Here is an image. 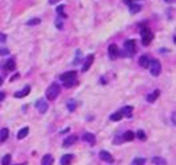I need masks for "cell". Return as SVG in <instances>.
I'll list each match as a JSON object with an SVG mask.
<instances>
[{
    "label": "cell",
    "instance_id": "1",
    "mask_svg": "<svg viewBox=\"0 0 176 165\" xmlns=\"http://www.w3.org/2000/svg\"><path fill=\"white\" fill-rule=\"evenodd\" d=\"M60 91H61V88H60V86L58 84V83H52L46 90V98L47 101H55L58 96L60 95Z\"/></svg>",
    "mask_w": 176,
    "mask_h": 165
},
{
    "label": "cell",
    "instance_id": "2",
    "mask_svg": "<svg viewBox=\"0 0 176 165\" xmlns=\"http://www.w3.org/2000/svg\"><path fill=\"white\" fill-rule=\"evenodd\" d=\"M153 38L154 35L153 33L150 32V30L148 27H145V26H142L141 27V41H142V45L148 46L152 42Z\"/></svg>",
    "mask_w": 176,
    "mask_h": 165
},
{
    "label": "cell",
    "instance_id": "3",
    "mask_svg": "<svg viewBox=\"0 0 176 165\" xmlns=\"http://www.w3.org/2000/svg\"><path fill=\"white\" fill-rule=\"evenodd\" d=\"M124 52L127 53V56H133L136 53V41L134 39H127L124 41Z\"/></svg>",
    "mask_w": 176,
    "mask_h": 165
},
{
    "label": "cell",
    "instance_id": "4",
    "mask_svg": "<svg viewBox=\"0 0 176 165\" xmlns=\"http://www.w3.org/2000/svg\"><path fill=\"white\" fill-rule=\"evenodd\" d=\"M149 69H150V74L153 76H159L162 72V66H161L160 61L159 60H150V63H149Z\"/></svg>",
    "mask_w": 176,
    "mask_h": 165
},
{
    "label": "cell",
    "instance_id": "5",
    "mask_svg": "<svg viewBox=\"0 0 176 165\" xmlns=\"http://www.w3.org/2000/svg\"><path fill=\"white\" fill-rule=\"evenodd\" d=\"M35 108L38 109V111L40 114H46V111L48 110V103L44 98H39L35 102Z\"/></svg>",
    "mask_w": 176,
    "mask_h": 165
},
{
    "label": "cell",
    "instance_id": "6",
    "mask_svg": "<svg viewBox=\"0 0 176 165\" xmlns=\"http://www.w3.org/2000/svg\"><path fill=\"white\" fill-rule=\"evenodd\" d=\"M77 72L75 70H70V72H66L61 75L59 76V79L61 80L62 82H67V81H72V80H75L77 79Z\"/></svg>",
    "mask_w": 176,
    "mask_h": 165
},
{
    "label": "cell",
    "instance_id": "7",
    "mask_svg": "<svg viewBox=\"0 0 176 165\" xmlns=\"http://www.w3.org/2000/svg\"><path fill=\"white\" fill-rule=\"evenodd\" d=\"M119 47L117 45H115V44H110V45L108 46V55H109V59H112V60H115L117 56H119Z\"/></svg>",
    "mask_w": 176,
    "mask_h": 165
},
{
    "label": "cell",
    "instance_id": "8",
    "mask_svg": "<svg viewBox=\"0 0 176 165\" xmlns=\"http://www.w3.org/2000/svg\"><path fill=\"white\" fill-rule=\"evenodd\" d=\"M99 156H100V158H101V160L106 162V163H108V164L114 163V158H113V156H112V153H109L108 151L101 150L99 152Z\"/></svg>",
    "mask_w": 176,
    "mask_h": 165
},
{
    "label": "cell",
    "instance_id": "9",
    "mask_svg": "<svg viewBox=\"0 0 176 165\" xmlns=\"http://www.w3.org/2000/svg\"><path fill=\"white\" fill-rule=\"evenodd\" d=\"M84 142L88 143L89 145H95V143H96V138H95V135L92 134V132H84V135H82V138H81Z\"/></svg>",
    "mask_w": 176,
    "mask_h": 165
},
{
    "label": "cell",
    "instance_id": "10",
    "mask_svg": "<svg viewBox=\"0 0 176 165\" xmlns=\"http://www.w3.org/2000/svg\"><path fill=\"white\" fill-rule=\"evenodd\" d=\"M77 142V135H70L63 139V142H62V146H63V148H68V146L74 145Z\"/></svg>",
    "mask_w": 176,
    "mask_h": 165
},
{
    "label": "cell",
    "instance_id": "11",
    "mask_svg": "<svg viewBox=\"0 0 176 165\" xmlns=\"http://www.w3.org/2000/svg\"><path fill=\"white\" fill-rule=\"evenodd\" d=\"M93 62H94V54H88L87 58H86V60H84V66L81 68V70H82L84 73H86V72L91 68V66L93 65Z\"/></svg>",
    "mask_w": 176,
    "mask_h": 165
},
{
    "label": "cell",
    "instance_id": "12",
    "mask_svg": "<svg viewBox=\"0 0 176 165\" xmlns=\"http://www.w3.org/2000/svg\"><path fill=\"white\" fill-rule=\"evenodd\" d=\"M73 160H74V155L73 153H66L60 159V165H72Z\"/></svg>",
    "mask_w": 176,
    "mask_h": 165
},
{
    "label": "cell",
    "instance_id": "13",
    "mask_svg": "<svg viewBox=\"0 0 176 165\" xmlns=\"http://www.w3.org/2000/svg\"><path fill=\"white\" fill-rule=\"evenodd\" d=\"M30 93H31V87H30V86H26V87H23L21 90H19V91L14 93L13 96H14L16 98H23V97H25V96H27Z\"/></svg>",
    "mask_w": 176,
    "mask_h": 165
},
{
    "label": "cell",
    "instance_id": "14",
    "mask_svg": "<svg viewBox=\"0 0 176 165\" xmlns=\"http://www.w3.org/2000/svg\"><path fill=\"white\" fill-rule=\"evenodd\" d=\"M133 110H134V107H133V105H126V107H123L120 111H121L123 117L130 118V117L133 116Z\"/></svg>",
    "mask_w": 176,
    "mask_h": 165
},
{
    "label": "cell",
    "instance_id": "15",
    "mask_svg": "<svg viewBox=\"0 0 176 165\" xmlns=\"http://www.w3.org/2000/svg\"><path fill=\"white\" fill-rule=\"evenodd\" d=\"M16 65L14 59H8V60L5 62L4 69H5L6 72H13V70H16Z\"/></svg>",
    "mask_w": 176,
    "mask_h": 165
},
{
    "label": "cell",
    "instance_id": "16",
    "mask_svg": "<svg viewBox=\"0 0 176 165\" xmlns=\"http://www.w3.org/2000/svg\"><path fill=\"white\" fill-rule=\"evenodd\" d=\"M149 63H150V59H149V56L148 55H142V56H140V59H138V65L141 66L142 68H148L149 67Z\"/></svg>",
    "mask_w": 176,
    "mask_h": 165
},
{
    "label": "cell",
    "instance_id": "17",
    "mask_svg": "<svg viewBox=\"0 0 176 165\" xmlns=\"http://www.w3.org/2000/svg\"><path fill=\"white\" fill-rule=\"evenodd\" d=\"M54 163V157L51 153H46L42 159H41V165H53Z\"/></svg>",
    "mask_w": 176,
    "mask_h": 165
},
{
    "label": "cell",
    "instance_id": "18",
    "mask_svg": "<svg viewBox=\"0 0 176 165\" xmlns=\"http://www.w3.org/2000/svg\"><path fill=\"white\" fill-rule=\"evenodd\" d=\"M159 96H160V90L159 89L154 90L153 93H150V94L147 96V101H148L149 103H154V102L159 98Z\"/></svg>",
    "mask_w": 176,
    "mask_h": 165
},
{
    "label": "cell",
    "instance_id": "19",
    "mask_svg": "<svg viewBox=\"0 0 176 165\" xmlns=\"http://www.w3.org/2000/svg\"><path fill=\"white\" fill-rule=\"evenodd\" d=\"M28 134H30V128L23 127L18 131V134H16V138H18V139H23V138L28 135Z\"/></svg>",
    "mask_w": 176,
    "mask_h": 165
},
{
    "label": "cell",
    "instance_id": "20",
    "mask_svg": "<svg viewBox=\"0 0 176 165\" xmlns=\"http://www.w3.org/2000/svg\"><path fill=\"white\" fill-rule=\"evenodd\" d=\"M134 138H135V134H134L133 131H130V130L126 131L122 135L123 142H131V141H134Z\"/></svg>",
    "mask_w": 176,
    "mask_h": 165
},
{
    "label": "cell",
    "instance_id": "21",
    "mask_svg": "<svg viewBox=\"0 0 176 165\" xmlns=\"http://www.w3.org/2000/svg\"><path fill=\"white\" fill-rule=\"evenodd\" d=\"M9 136V131H8L7 128H2L0 130V142H5Z\"/></svg>",
    "mask_w": 176,
    "mask_h": 165
},
{
    "label": "cell",
    "instance_id": "22",
    "mask_svg": "<svg viewBox=\"0 0 176 165\" xmlns=\"http://www.w3.org/2000/svg\"><path fill=\"white\" fill-rule=\"evenodd\" d=\"M141 11V6L138 4H129V13L130 14H136L138 12Z\"/></svg>",
    "mask_w": 176,
    "mask_h": 165
},
{
    "label": "cell",
    "instance_id": "23",
    "mask_svg": "<svg viewBox=\"0 0 176 165\" xmlns=\"http://www.w3.org/2000/svg\"><path fill=\"white\" fill-rule=\"evenodd\" d=\"M123 118L122 114L121 111H116V113L112 114L110 116H109V120L112 121V122H119V121H121Z\"/></svg>",
    "mask_w": 176,
    "mask_h": 165
},
{
    "label": "cell",
    "instance_id": "24",
    "mask_svg": "<svg viewBox=\"0 0 176 165\" xmlns=\"http://www.w3.org/2000/svg\"><path fill=\"white\" fill-rule=\"evenodd\" d=\"M152 162H153L154 165H167V160H166L164 158L157 157V156H155Z\"/></svg>",
    "mask_w": 176,
    "mask_h": 165
},
{
    "label": "cell",
    "instance_id": "25",
    "mask_svg": "<svg viewBox=\"0 0 176 165\" xmlns=\"http://www.w3.org/2000/svg\"><path fill=\"white\" fill-rule=\"evenodd\" d=\"M67 109H68L69 113L75 111V109H77V102H75L74 100H68V101H67Z\"/></svg>",
    "mask_w": 176,
    "mask_h": 165
},
{
    "label": "cell",
    "instance_id": "26",
    "mask_svg": "<svg viewBox=\"0 0 176 165\" xmlns=\"http://www.w3.org/2000/svg\"><path fill=\"white\" fill-rule=\"evenodd\" d=\"M63 9H65V6H63V5L58 6V7H56V13H58V16H59V18H65V19H66L67 15L63 12Z\"/></svg>",
    "mask_w": 176,
    "mask_h": 165
},
{
    "label": "cell",
    "instance_id": "27",
    "mask_svg": "<svg viewBox=\"0 0 176 165\" xmlns=\"http://www.w3.org/2000/svg\"><path fill=\"white\" fill-rule=\"evenodd\" d=\"M136 137H138L141 142H145V141H147V135H145V132L143 130H140V129H138V132H136Z\"/></svg>",
    "mask_w": 176,
    "mask_h": 165
},
{
    "label": "cell",
    "instance_id": "28",
    "mask_svg": "<svg viewBox=\"0 0 176 165\" xmlns=\"http://www.w3.org/2000/svg\"><path fill=\"white\" fill-rule=\"evenodd\" d=\"M11 160H12V156L11 155H5L1 160V165H11Z\"/></svg>",
    "mask_w": 176,
    "mask_h": 165
},
{
    "label": "cell",
    "instance_id": "29",
    "mask_svg": "<svg viewBox=\"0 0 176 165\" xmlns=\"http://www.w3.org/2000/svg\"><path fill=\"white\" fill-rule=\"evenodd\" d=\"M40 23H41V20H40L39 18H33V19L27 21V26H37V25H39Z\"/></svg>",
    "mask_w": 176,
    "mask_h": 165
},
{
    "label": "cell",
    "instance_id": "30",
    "mask_svg": "<svg viewBox=\"0 0 176 165\" xmlns=\"http://www.w3.org/2000/svg\"><path fill=\"white\" fill-rule=\"evenodd\" d=\"M145 158H135L133 160V165H145Z\"/></svg>",
    "mask_w": 176,
    "mask_h": 165
},
{
    "label": "cell",
    "instance_id": "31",
    "mask_svg": "<svg viewBox=\"0 0 176 165\" xmlns=\"http://www.w3.org/2000/svg\"><path fill=\"white\" fill-rule=\"evenodd\" d=\"M77 84V81L75 80H72V81H67V82H63V87L65 88H72Z\"/></svg>",
    "mask_w": 176,
    "mask_h": 165
},
{
    "label": "cell",
    "instance_id": "32",
    "mask_svg": "<svg viewBox=\"0 0 176 165\" xmlns=\"http://www.w3.org/2000/svg\"><path fill=\"white\" fill-rule=\"evenodd\" d=\"M55 26H56V28L58 30H62V26H63V23H62V21L59 19V18H56V20H55Z\"/></svg>",
    "mask_w": 176,
    "mask_h": 165
},
{
    "label": "cell",
    "instance_id": "33",
    "mask_svg": "<svg viewBox=\"0 0 176 165\" xmlns=\"http://www.w3.org/2000/svg\"><path fill=\"white\" fill-rule=\"evenodd\" d=\"M6 40H7V35L0 32V42H1V44H5V42H6Z\"/></svg>",
    "mask_w": 176,
    "mask_h": 165
},
{
    "label": "cell",
    "instance_id": "34",
    "mask_svg": "<svg viewBox=\"0 0 176 165\" xmlns=\"http://www.w3.org/2000/svg\"><path fill=\"white\" fill-rule=\"evenodd\" d=\"M7 54H9V51H8L7 48L0 47V55H7Z\"/></svg>",
    "mask_w": 176,
    "mask_h": 165
},
{
    "label": "cell",
    "instance_id": "35",
    "mask_svg": "<svg viewBox=\"0 0 176 165\" xmlns=\"http://www.w3.org/2000/svg\"><path fill=\"white\" fill-rule=\"evenodd\" d=\"M79 61H80V49L77 51V59L74 60V63H73V65H79Z\"/></svg>",
    "mask_w": 176,
    "mask_h": 165
},
{
    "label": "cell",
    "instance_id": "36",
    "mask_svg": "<svg viewBox=\"0 0 176 165\" xmlns=\"http://www.w3.org/2000/svg\"><path fill=\"white\" fill-rule=\"evenodd\" d=\"M19 77H20V74H18V73H16V74H14V75L12 76V77H11V79H9V81H11V82H13V81H14V80H16V79H19Z\"/></svg>",
    "mask_w": 176,
    "mask_h": 165
},
{
    "label": "cell",
    "instance_id": "37",
    "mask_svg": "<svg viewBox=\"0 0 176 165\" xmlns=\"http://www.w3.org/2000/svg\"><path fill=\"white\" fill-rule=\"evenodd\" d=\"M5 97H6V94H5L4 91H0V102H1V101H4Z\"/></svg>",
    "mask_w": 176,
    "mask_h": 165
},
{
    "label": "cell",
    "instance_id": "38",
    "mask_svg": "<svg viewBox=\"0 0 176 165\" xmlns=\"http://www.w3.org/2000/svg\"><path fill=\"white\" fill-rule=\"evenodd\" d=\"M48 1H49V4H51V5H55V4H56V2H59L60 0H48Z\"/></svg>",
    "mask_w": 176,
    "mask_h": 165
},
{
    "label": "cell",
    "instance_id": "39",
    "mask_svg": "<svg viewBox=\"0 0 176 165\" xmlns=\"http://www.w3.org/2000/svg\"><path fill=\"white\" fill-rule=\"evenodd\" d=\"M131 1H133V0H123V2H124V4H127V5L131 4Z\"/></svg>",
    "mask_w": 176,
    "mask_h": 165
},
{
    "label": "cell",
    "instance_id": "40",
    "mask_svg": "<svg viewBox=\"0 0 176 165\" xmlns=\"http://www.w3.org/2000/svg\"><path fill=\"white\" fill-rule=\"evenodd\" d=\"M171 121H173V124H175V113H173V117H171Z\"/></svg>",
    "mask_w": 176,
    "mask_h": 165
},
{
    "label": "cell",
    "instance_id": "41",
    "mask_svg": "<svg viewBox=\"0 0 176 165\" xmlns=\"http://www.w3.org/2000/svg\"><path fill=\"white\" fill-rule=\"evenodd\" d=\"M167 4H173V2H175V0H164Z\"/></svg>",
    "mask_w": 176,
    "mask_h": 165
},
{
    "label": "cell",
    "instance_id": "42",
    "mask_svg": "<svg viewBox=\"0 0 176 165\" xmlns=\"http://www.w3.org/2000/svg\"><path fill=\"white\" fill-rule=\"evenodd\" d=\"M1 84H2V77L0 76V86H1Z\"/></svg>",
    "mask_w": 176,
    "mask_h": 165
},
{
    "label": "cell",
    "instance_id": "43",
    "mask_svg": "<svg viewBox=\"0 0 176 165\" xmlns=\"http://www.w3.org/2000/svg\"><path fill=\"white\" fill-rule=\"evenodd\" d=\"M14 165H26V163H21V164H14Z\"/></svg>",
    "mask_w": 176,
    "mask_h": 165
}]
</instances>
